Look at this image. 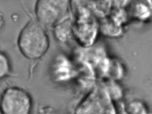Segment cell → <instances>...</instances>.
<instances>
[{
	"label": "cell",
	"instance_id": "cell-1",
	"mask_svg": "<svg viewBox=\"0 0 152 114\" xmlns=\"http://www.w3.org/2000/svg\"><path fill=\"white\" fill-rule=\"evenodd\" d=\"M17 45L20 53L29 60H38L45 55L50 39L45 28L37 21L31 20L19 33Z\"/></svg>",
	"mask_w": 152,
	"mask_h": 114
},
{
	"label": "cell",
	"instance_id": "cell-2",
	"mask_svg": "<svg viewBox=\"0 0 152 114\" xmlns=\"http://www.w3.org/2000/svg\"><path fill=\"white\" fill-rule=\"evenodd\" d=\"M32 109V97L23 88L7 87L0 96L1 114H31Z\"/></svg>",
	"mask_w": 152,
	"mask_h": 114
},
{
	"label": "cell",
	"instance_id": "cell-3",
	"mask_svg": "<svg viewBox=\"0 0 152 114\" xmlns=\"http://www.w3.org/2000/svg\"><path fill=\"white\" fill-rule=\"evenodd\" d=\"M70 0H37L35 14L43 26H55L68 18Z\"/></svg>",
	"mask_w": 152,
	"mask_h": 114
},
{
	"label": "cell",
	"instance_id": "cell-4",
	"mask_svg": "<svg viewBox=\"0 0 152 114\" xmlns=\"http://www.w3.org/2000/svg\"><path fill=\"white\" fill-rule=\"evenodd\" d=\"M54 27V35L60 42H66L73 37L74 31L69 18L56 24Z\"/></svg>",
	"mask_w": 152,
	"mask_h": 114
},
{
	"label": "cell",
	"instance_id": "cell-5",
	"mask_svg": "<svg viewBox=\"0 0 152 114\" xmlns=\"http://www.w3.org/2000/svg\"><path fill=\"white\" fill-rule=\"evenodd\" d=\"M11 68L9 57L4 52L0 51V80L4 79L10 74Z\"/></svg>",
	"mask_w": 152,
	"mask_h": 114
},
{
	"label": "cell",
	"instance_id": "cell-6",
	"mask_svg": "<svg viewBox=\"0 0 152 114\" xmlns=\"http://www.w3.org/2000/svg\"><path fill=\"white\" fill-rule=\"evenodd\" d=\"M39 114H61L51 107H44L41 109Z\"/></svg>",
	"mask_w": 152,
	"mask_h": 114
},
{
	"label": "cell",
	"instance_id": "cell-7",
	"mask_svg": "<svg viewBox=\"0 0 152 114\" xmlns=\"http://www.w3.org/2000/svg\"><path fill=\"white\" fill-rule=\"evenodd\" d=\"M5 24L4 16L1 12H0V31H1L3 28H4Z\"/></svg>",
	"mask_w": 152,
	"mask_h": 114
}]
</instances>
